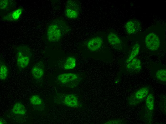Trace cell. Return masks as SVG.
Here are the masks:
<instances>
[{"label": "cell", "mask_w": 166, "mask_h": 124, "mask_svg": "<svg viewBox=\"0 0 166 124\" xmlns=\"http://www.w3.org/2000/svg\"><path fill=\"white\" fill-rule=\"evenodd\" d=\"M70 30L69 26L64 21L59 20H55L48 27L47 38L51 42L58 41Z\"/></svg>", "instance_id": "1"}, {"label": "cell", "mask_w": 166, "mask_h": 124, "mask_svg": "<svg viewBox=\"0 0 166 124\" xmlns=\"http://www.w3.org/2000/svg\"><path fill=\"white\" fill-rule=\"evenodd\" d=\"M14 114L17 115H24L26 110L23 104L21 102H17L13 105L12 111Z\"/></svg>", "instance_id": "13"}, {"label": "cell", "mask_w": 166, "mask_h": 124, "mask_svg": "<svg viewBox=\"0 0 166 124\" xmlns=\"http://www.w3.org/2000/svg\"><path fill=\"white\" fill-rule=\"evenodd\" d=\"M140 49V46L138 44H136L134 45L129 57L126 61L127 63L130 62L138 55Z\"/></svg>", "instance_id": "18"}, {"label": "cell", "mask_w": 166, "mask_h": 124, "mask_svg": "<svg viewBox=\"0 0 166 124\" xmlns=\"http://www.w3.org/2000/svg\"><path fill=\"white\" fill-rule=\"evenodd\" d=\"M8 4V0H1L0 1V10H4L7 6Z\"/></svg>", "instance_id": "22"}, {"label": "cell", "mask_w": 166, "mask_h": 124, "mask_svg": "<svg viewBox=\"0 0 166 124\" xmlns=\"http://www.w3.org/2000/svg\"><path fill=\"white\" fill-rule=\"evenodd\" d=\"M155 99L152 93L149 94L146 98V111L147 118L151 119L152 114L154 109Z\"/></svg>", "instance_id": "11"}, {"label": "cell", "mask_w": 166, "mask_h": 124, "mask_svg": "<svg viewBox=\"0 0 166 124\" xmlns=\"http://www.w3.org/2000/svg\"><path fill=\"white\" fill-rule=\"evenodd\" d=\"M9 74L8 68L4 62L2 60L0 61V79L4 80L7 78Z\"/></svg>", "instance_id": "17"}, {"label": "cell", "mask_w": 166, "mask_h": 124, "mask_svg": "<svg viewBox=\"0 0 166 124\" xmlns=\"http://www.w3.org/2000/svg\"><path fill=\"white\" fill-rule=\"evenodd\" d=\"M79 4L76 1L68 0L67 1L64 10L65 16L70 19H76L79 14Z\"/></svg>", "instance_id": "6"}, {"label": "cell", "mask_w": 166, "mask_h": 124, "mask_svg": "<svg viewBox=\"0 0 166 124\" xmlns=\"http://www.w3.org/2000/svg\"><path fill=\"white\" fill-rule=\"evenodd\" d=\"M111 122H109L108 124H121V122L122 121H121L120 120H114L111 121H110Z\"/></svg>", "instance_id": "23"}, {"label": "cell", "mask_w": 166, "mask_h": 124, "mask_svg": "<svg viewBox=\"0 0 166 124\" xmlns=\"http://www.w3.org/2000/svg\"><path fill=\"white\" fill-rule=\"evenodd\" d=\"M54 102L71 108H78L79 105L78 97L76 94L72 93H57L55 97Z\"/></svg>", "instance_id": "4"}, {"label": "cell", "mask_w": 166, "mask_h": 124, "mask_svg": "<svg viewBox=\"0 0 166 124\" xmlns=\"http://www.w3.org/2000/svg\"><path fill=\"white\" fill-rule=\"evenodd\" d=\"M161 97V99H160V108L162 112L164 113L166 112V97L165 95H163Z\"/></svg>", "instance_id": "21"}, {"label": "cell", "mask_w": 166, "mask_h": 124, "mask_svg": "<svg viewBox=\"0 0 166 124\" xmlns=\"http://www.w3.org/2000/svg\"><path fill=\"white\" fill-rule=\"evenodd\" d=\"M150 88L148 86L141 87L130 96L128 102L130 105L135 106L143 102L149 94Z\"/></svg>", "instance_id": "5"}, {"label": "cell", "mask_w": 166, "mask_h": 124, "mask_svg": "<svg viewBox=\"0 0 166 124\" xmlns=\"http://www.w3.org/2000/svg\"><path fill=\"white\" fill-rule=\"evenodd\" d=\"M32 54L30 49L28 46H21L16 50V62L17 68L20 71L25 69L29 65Z\"/></svg>", "instance_id": "2"}, {"label": "cell", "mask_w": 166, "mask_h": 124, "mask_svg": "<svg viewBox=\"0 0 166 124\" xmlns=\"http://www.w3.org/2000/svg\"><path fill=\"white\" fill-rule=\"evenodd\" d=\"M7 122L4 119L2 118H0V124H7Z\"/></svg>", "instance_id": "24"}, {"label": "cell", "mask_w": 166, "mask_h": 124, "mask_svg": "<svg viewBox=\"0 0 166 124\" xmlns=\"http://www.w3.org/2000/svg\"><path fill=\"white\" fill-rule=\"evenodd\" d=\"M82 79L78 74L73 73H63L57 77V80L61 86L71 88L76 87Z\"/></svg>", "instance_id": "3"}, {"label": "cell", "mask_w": 166, "mask_h": 124, "mask_svg": "<svg viewBox=\"0 0 166 124\" xmlns=\"http://www.w3.org/2000/svg\"><path fill=\"white\" fill-rule=\"evenodd\" d=\"M102 38L99 36L93 37L89 39L87 43L88 48L91 51L94 52L99 49L103 44Z\"/></svg>", "instance_id": "12"}, {"label": "cell", "mask_w": 166, "mask_h": 124, "mask_svg": "<svg viewBox=\"0 0 166 124\" xmlns=\"http://www.w3.org/2000/svg\"><path fill=\"white\" fill-rule=\"evenodd\" d=\"M30 101L31 106L34 110L42 111L44 109L45 105L39 96L37 95H31L30 98Z\"/></svg>", "instance_id": "9"}, {"label": "cell", "mask_w": 166, "mask_h": 124, "mask_svg": "<svg viewBox=\"0 0 166 124\" xmlns=\"http://www.w3.org/2000/svg\"><path fill=\"white\" fill-rule=\"evenodd\" d=\"M32 77L36 82H41L44 76L45 67L42 62L40 61L34 64L31 69Z\"/></svg>", "instance_id": "7"}, {"label": "cell", "mask_w": 166, "mask_h": 124, "mask_svg": "<svg viewBox=\"0 0 166 124\" xmlns=\"http://www.w3.org/2000/svg\"><path fill=\"white\" fill-rule=\"evenodd\" d=\"M156 76L157 79L163 82L166 81V70L161 69L158 70L156 72Z\"/></svg>", "instance_id": "20"}, {"label": "cell", "mask_w": 166, "mask_h": 124, "mask_svg": "<svg viewBox=\"0 0 166 124\" xmlns=\"http://www.w3.org/2000/svg\"><path fill=\"white\" fill-rule=\"evenodd\" d=\"M145 42L147 47L151 50H156L160 46L159 38L157 35L153 33H150L146 36Z\"/></svg>", "instance_id": "8"}, {"label": "cell", "mask_w": 166, "mask_h": 124, "mask_svg": "<svg viewBox=\"0 0 166 124\" xmlns=\"http://www.w3.org/2000/svg\"><path fill=\"white\" fill-rule=\"evenodd\" d=\"M126 66V69L129 72L134 73L139 72L141 69V62L139 59L135 58L128 63Z\"/></svg>", "instance_id": "10"}, {"label": "cell", "mask_w": 166, "mask_h": 124, "mask_svg": "<svg viewBox=\"0 0 166 124\" xmlns=\"http://www.w3.org/2000/svg\"><path fill=\"white\" fill-rule=\"evenodd\" d=\"M136 26L135 23L132 21L127 22L125 25V28L127 33L130 34L134 33L136 30Z\"/></svg>", "instance_id": "19"}, {"label": "cell", "mask_w": 166, "mask_h": 124, "mask_svg": "<svg viewBox=\"0 0 166 124\" xmlns=\"http://www.w3.org/2000/svg\"><path fill=\"white\" fill-rule=\"evenodd\" d=\"M76 60L72 57H67L63 63L62 67L65 70H71L74 69L76 65Z\"/></svg>", "instance_id": "14"}, {"label": "cell", "mask_w": 166, "mask_h": 124, "mask_svg": "<svg viewBox=\"0 0 166 124\" xmlns=\"http://www.w3.org/2000/svg\"><path fill=\"white\" fill-rule=\"evenodd\" d=\"M22 8H18L13 11L12 13L6 15L4 18L5 20L10 21H16L20 18L22 12Z\"/></svg>", "instance_id": "16"}, {"label": "cell", "mask_w": 166, "mask_h": 124, "mask_svg": "<svg viewBox=\"0 0 166 124\" xmlns=\"http://www.w3.org/2000/svg\"><path fill=\"white\" fill-rule=\"evenodd\" d=\"M108 41L111 46L114 47H118L120 45L121 41L117 35L113 32L109 33L107 37Z\"/></svg>", "instance_id": "15"}]
</instances>
